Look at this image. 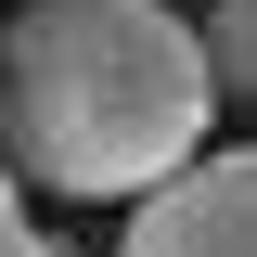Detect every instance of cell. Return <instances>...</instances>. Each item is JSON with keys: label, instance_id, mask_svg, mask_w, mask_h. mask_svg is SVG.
I'll list each match as a JSON object with an SVG mask.
<instances>
[{"label": "cell", "instance_id": "cell-1", "mask_svg": "<svg viewBox=\"0 0 257 257\" xmlns=\"http://www.w3.org/2000/svg\"><path fill=\"white\" fill-rule=\"evenodd\" d=\"M206 39L167 0H26L0 26V167L64 206H142L206 142Z\"/></svg>", "mask_w": 257, "mask_h": 257}, {"label": "cell", "instance_id": "cell-2", "mask_svg": "<svg viewBox=\"0 0 257 257\" xmlns=\"http://www.w3.org/2000/svg\"><path fill=\"white\" fill-rule=\"evenodd\" d=\"M116 257H257V155H193L128 206Z\"/></svg>", "mask_w": 257, "mask_h": 257}, {"label": "cell", "instance_id": "cell-3", "mask_svg": "<svg viewBox=\"0 0 257 257\" xmlns=\"http://www.w3.org/2000/svg\"><path fill=\"white\" fill-rule=\"evenodd\" d=\"M193 39H206V90H219V103H257V0H219Z\"/></svg>", "mask_w": 257, "mask_h": 257}, {"label": "cell", "instance_id": "cell-4", "mask_svg": "<svg viewBox=\"0 0 257 257\" xmlns=\"http://www.w3.org/2000/svg\"><path fill=\"white\" fill-rule=\"evenodd\" d=\"M0 257H64L52 231H26V180H13V167H0Z\"/></svg>", "mask_w": 257, "mask_h": 257}]
</instances>
